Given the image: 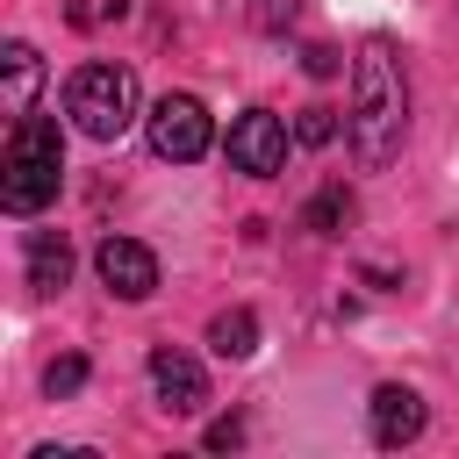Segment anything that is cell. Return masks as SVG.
<instances>
[{"label":"cell","mask_w":459,"mask_h":459,"mask_svg":"<svg viewBox=\"0 0 459 459\" xmlns=\"http://www.w3.org/2000/svg\"><path fill=\"white\" fill-rule=\"evenodd\" d=\"M294 136H301V143L316 151V143H330V136H337V115H330V108H301V122H294Z\"/></svg>","instance_id":"cell-16"},{"label":"cell","mask_w":459,"mask_h":459,"mask_svg":"<svg viewBox=\"0 0 459 459\" xmlns=\"http://www.w3.org/2000/svg\"><path fill=\"white\" fill-rule=\"evenodd\" d=\"M93 265H100L108 294H122V301H143V294L158 287V258H151V251H143L136 237H100Z\"/></svg>","instance_id":"cell-7"},{"label":"cell","mask_w":459,"mask_h":459,"mask_svg":"<svg viewBox=\"0 0 459 459\" xmlns=\"http://www.w3.org/2000/svg\"><path fill=\"white\" fill-rule=\"evenodd\" d=\"M351 215H359L351 186H344V179H330V186H323V194L308 201V215H301V222H308L316 237H344V222H351Z\"/></svg>","instance_id":"cell-12"},{"label":"cell","mask_w":459,"mask_h":459,"mask_svg":"<svg viewBox=\"0 0 459 459\" xmlns=\"http://www.w3.org/2000/svg\"><path fill=\"white\" fill-rule=\"evenodd\" d=\"M208 344H215V359H251L258 351V316L251 308H222L208 323Z\"/></svg>","instance_id":"cell-11"},{"label":"cell","mask_w":459,"mask_h":459,"mask_svg":"<svg viewBox=\"0 0 459 459\" xmlns=\"http://www.w3.org/2000/svg\"><path fill=\"white\" fill-rule=\"evenodd\" d=\"M301 72H308V79H337V72H344L337 43H301Z\"/></svg>","instance_id":"cell-15"},{"label":"cell","mask_w":459,"mask_h":459,"mask_svg":"<svg viewBox=\"0 0 459 459\" xmlns=\"http://www.w3.org/2000/svg\"><path fill=\"white\" fill-rule=\"evenodd\" d=\"M301 22V0H251V29H265V36H287Z\"/></svg>","instance_id":"cell-14"},{"label":"cell","mask_w":459,"mask_h":459,"mask_svg":"<svg viewBox=\"0 0 459 459\" xmlns=\"http://www.w3.org/2000/svg\"><path fill=\"white\" fill-rule=\"evenodd\" d=\"M72 280V244L57 230H29V287L36 294H57Z\"/></svg>","instance_id":"cell-9"},{"label":"cell","mask_w":459,"mask_h":459,"mask_svg":"<svg viewBox=\"0 0 459 459\" xmlns=\"http://www.w3.org/2000/svg\"><path fill=\"white\" fill-rule=\"evenodd\" d=\"M208 143H215V122H208V108H201L194 93H165V100L151 108V151H158V158L194 165V158H208Z\"/></svg>","instance_id":"cell-4"},{"label":"cell","mask_w":459,"mask_h":459,"mask_svg":"<svg viewBox=\"0 0 459 459\" xmlns=\"http://www.w3.org/2000/svg\"><path fill=\"white\" fill-rule=\"evenodd\" d=\"M43 387H50V402H57V394H79V387H86V359H79V351L50 359V366H43Z\"/></svg>","instance_id":"cell-13"},{"label":"cell","mask_w":459,"mask_h":459,"mask_svg":"<svg viewBox=\"0 0 459 459\" xmlns=\"http://www.w3.org/2000/svg\"><path fill=\"white\" fill-rule=\"evenodd\" d=\"M7 115H29L36 108V86H43V57L29 50V43H7Z\"/></svg>","instance_id":"cell-10"},{"label":"cell","mask_w":459,"mask_h":459,"mask_svg":"<svg viewBox=\"0 0 459 459\" xmlns=\"http://www.w3.org/2000/svg\"><path fill=\"white\" fill-rule=\"evenodd\" d=\"M237 445H244V423H237V416L208 423V452H237Z\"/></svg>","instance_id":"cell-17"},{"label":"cell","mask_w":459,"mask_h":459,"mask_svg":"<svg viewBox=\"0 0 459 459\" xmlns=\"http://www.w3.org/2000/svg\"><path fill=\"white\" fill-rule=\"evenodd\" d=\"M423 437V394L416 387H402V380H387V387H373V445H416Z\"/></svg>","instance_id":"cell-8"},{"label":"cell","mask_w":459,"mask_h":459,"mask_svg":"<svg viewBox=\"0 0 459 459\" xmlns=\"http://www.w3.org/2000/svg\"><path fill=\"white\" fill-rule=\"evenodd\" d=\"M351 158L366 172L394 165L402 136H409V79H402V50L387 36H366L351 57V115H344Z\"/></svg>","instance_id":"cell-1"},{"label":"cell","mask_w":459,"mask_h":459,"mask_svg":"<svg viewBox=\"0 0 459 459\" xmlns=\"http://www.w3.org/2000/svg\"><path fill=\"white\" fill-rule=\"evenodd\" d=\"M230 165L237 172H251V179H273L280 165H287V122L273 115V108H244L237 122H230Z\"/></svg>","instance_id":"cell-5"},{"label":"cell","mask_w":459,"mask_h":459,"mask_svg":"<svg viewBox=\"0 0 459 459\" xmlns=\"http://www.w3.org/2000/svg\"><path fill=\"white\" fill-rule=\"evenodd\" d=\"M151 387H158V402H165L172 416L208 409V373H201L179 344H151Z\"/></svg>","instance_id":"cell-6"},{"label":"cell","mask_w":459,"mask_h":459,"mask_svg":"<svg viewBox=\"0 0 459 459\" xmlns=\"http://www.w3.org/2000/svg\"><path fill=\"white\" fill-rule=\"evenodd\" d=\"M57 179H65V136H57V122L50 115H14L7 172H0L7 215H36L43 201H57Z\"/></svg>","instance_id":"cell-2"},{"label":"cell","mask_w":459,"mask_h":459,"mask_svg":"<svg viewBox=\"0 0 459 459\" xmlns=\"http://www.w3.org/2000/svg\"><path fill=\"white\" fill-rule=\"evenodd\" d=\"M65 115H72L93 143H115V136L136 122V72H129V65H115V57L79 65V72H72V86H65Z\"/></svg>","instance_id":"cell-3"}]
</instances>
